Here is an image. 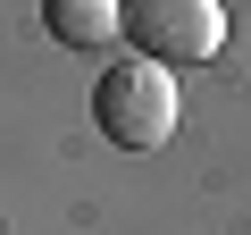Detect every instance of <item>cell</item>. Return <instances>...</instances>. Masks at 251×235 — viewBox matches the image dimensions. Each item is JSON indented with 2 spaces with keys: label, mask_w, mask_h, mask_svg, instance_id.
Wrapping results in <instances>:
<instances>
[{
  "label": "cell",
  "mask_w": 251,
  "mask_h": 235,
  "mask_svg": "<svg viewBox=\"0 0 251 235\" xmlns=\"http://www.w3.org/2000/svg\"><path fill=\"white\" fill-rule=\"evenodd\" d=\"M92 126H100V143H117V151H159V143H176V126H184V92H176V76L151 67V59H109V67L92 76Z\"/></svg>",
  "instance_id": "cell-1"
},
{
  "label": "cell",
  "mask_w": 251,
  "mask_h": 235,
  "mask_svg": "<svg viewBox=\"0 0 251 235\" xmlns=\"http://www.w3.org/2000/svg\"><path fill=\"white\" fill-rule=\"evenodd\" d=\"M42 26H50L59 51H117L126 42L117 0H42Z\"/></svg>",
  "instance_id": "cell-3"
},
{
  "label": "cell",
  "mask_w": 251,
  "mask_h": 235,
  "mask_svg": "<svg viewBox=\"0 0 251 235\" xmlns=\"http://www.w3.org/2000/svg\"><path fill=\"white\" fill-rule=\"evenodd\" d=\"M117 17H126L134 59H151L168 76L218 59V42H226V9L218 0H117Z\"/></svg>",
  "instance_id": "cell-2"
}]
</instances>
